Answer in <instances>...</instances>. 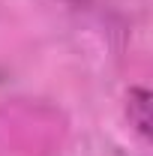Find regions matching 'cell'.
<instances>
[{"instance_id": "1", "label": "cell", "mask_w": 153, "mask_h": 156, "mask_svg": "<svg viewBox=\"0 0 153 156\" xmlns=\"http://www.w3.org/2000/svg\"><path fill=\"white\" fill-rule=\"evenodd\" d=\"M126 102H129V105H126L129 120L135 123V129L147 138V135H150V93L141 90V87H135V90H129Z\"/></svg>"}]
</instances>
